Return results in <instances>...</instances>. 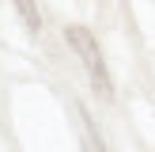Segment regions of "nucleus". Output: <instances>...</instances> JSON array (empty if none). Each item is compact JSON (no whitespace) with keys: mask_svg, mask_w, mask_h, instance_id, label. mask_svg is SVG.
<instances>
[{"mask_svg":"<svg viewBox=\"0 0 155 152\" xmlns=\"http://www.w3.org/2000/svg\"><path fill=\"white\" fill-rule=\"evenodd\" d=\"M64 38H68V46L76 50V57L83 61V68H87V76H91V84H95V91L110 99V76H106V65H102V53H98L95 34H91L87 27H64Z\"/></svg>","mask_w":155,"mask_h":152,"instance_id":"f257e3e1","label":"nucleus"},{"mask_svg":"<svg viewBox=\"0 0 155 152\" xmlns=\"http://www.w3.org/2000/svg\"><path fill=\"white\" fill-rule=\"evenodd\" d=\"M12 4L19 8V15H23V23H27L30 30H38V23H42V19H38V8H34V0H12Z\"/></svg>","mask_w":155,"mask_h":152,"instance_id":"f03ea898","label":"nucleus"}]
</instances>
